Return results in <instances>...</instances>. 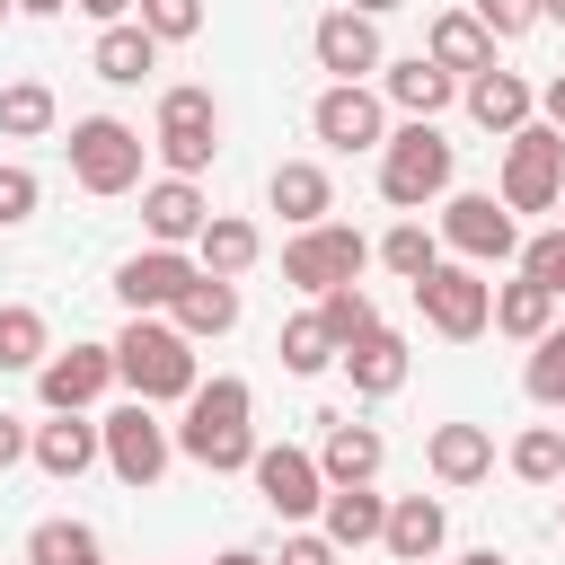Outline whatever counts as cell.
<instances>
[{
    "mask_svg": "<svg viewBox=\"0 0 565 565\" xmlns=\"http://www.w3.org/2000/svg\"><path fill=\"white\" fill-rule=\"evenodd\" d=\"M380 256H388V274H406V282H424V274L441 265V247H433V238H424L415 221H397V230L380 238Z\"/></svg>",
    "mask_w": 565,
    "mask_h": 565,
    "instance_id": "obj_38",
    "label": "cell"
},
{
    "mask_svg": "<svg viewBox=\"0 0 565 565\" xmlns=\"http://www.w3.org/2000/svg\"><path fill=\"white\" fill-rule=\"evenodd\" d=\"M238 327V282H221V274H203L185 300H177V335L194 344V335H230Z\"/></svg>",
    "mask_w": 565,
    "mask_h": 565,
    "instance_id": "obj_26",
    "label": "cell"
},
{
    "mask_svg": "<svg viewBox=\"0 0 565 565\" xmlns=\"http://www.w3.org/2000/svg\"><path fill=\"white\" fill-rule=\"evenodd\" d=\"M88 459H106V424H79V415L35 424V468H44V477H79Z\"/></svg>",
    "mask_w": 565,
    "mask_h": 565,
    "instance_id": "obj_20",
    "label": "cell"
},
{
    "mask_svg": "<svg viewBox=\"0 0 565 565\" xmlns=\"http://www.w3.org/2000/svg\"><path fill=\"white\" fill-rule=\"evenodd\" d=\"M539 106H547V124H556V132H565V71H556V79H547V88H539Z\"/></svg>",
    "mask_w": 565,
    "mask_h": 565,
    "instance_id": "obj_45",
    "label": "cell"
},
{
    "mask_svg": "<svg viewBox=\"0 0 565 565\" xmlns=\"http://www.w3.org/2000/svg\"><path fill=\"white\" fill-rule=\"evenodd\" d=\"M194 247H203V274H221V282H230V274H247V265H256V230H247V221H230V212H212V221H203V238H194Z\"/></svg>",
    "mask_w": 565,
    "mask_h": 565,
    "instance_id": "obj_31",
    "label": "cell"
},
{
    "mask_svg": "<svg viewBox=\"0 0 565 565\" xmlns=\"http://www.w3.org/2000/svg\"><path fill=\"white\" fill-rule=\"evenodd\" d=\"M221 565H265V556H256V547H230V556H221Z\"/></svg>",
    "mask_w": 565,
    "mask_h": 565,
    "instance_id": "obj_50",
    "label": "cell"
},
{
    "mask_svg": "<svg viewBox=\"0 0 565 565\" xmlns=\"http://www.w3.org/2000/svg\"><path fill=\"white\" fill-rule=\"evenodd\" d=\"M327 362H344V353H335V335H327V318H318V309H309V318H291V327H282V371L318 380Z\"/></svg>",
    "mask_w": 565,
    "mask_h": 565,
    "instance_id": "obj_33",
    "label": "cell"
},
{
    "mask_svg": "<svg viewBox=\"0 0 565 565\" xmlns=\"http://www.w3.org/2000/svg\"><path fill=\"white\" fill-rule=\"evenodd\" d=\"M362 230H344V221H318V230H300L291 247H282V282H300V291H335V282H353L362 274Z\"/></svg>",
    "mask_w": 565,
    "mask_h": 565,
    "instance_id": "obj_7",
    "label": "cell"
},
{
    "mask_svg": "<svg viewBox=\"0 0 565 565\" xmlns=\"http://www.w3.org/2000/svg\"><path fill=\"white\" fill-rule=\"evenodd\" d=\"M468 115L512 141V132L530 124V79H521V71H477V79H468Z\"/></svg>",
    "mask_w": 565,
    "mask_h": 565,
    "instance_id": "obj_19",
    "label": "cell"
},
{
    "mask_svg": "<svg viewBox=\"0 0 565 565\" xmlns=\"http://www.w3.org/2000/svg\"><path fill=\"white\" fill-rule=\"evenodd\" d=\"M521 388H530L539 406H565V327H547V335L530 344V371H521Z\"/></svg>",
    "mask_w": 565,
    "mask_h": 565,
    "instance_id": "obj_37",
    "label": "cell"
},
{
    "mask_svg": "<svg viewBox=\"0 0 565 565\" xmlns=\"http://www.w3.org/2000/svg\"><path fill=\"white\" fill-rule=\"evenodd\" d=\"M177 450L194 459V468H212V477H230V468H256V433H247V380H212V388H194L185 397V424H177Z\"/></svg>",
    "mask_w": 565,
    "mask_h": 565,
    "instance_id": "obj_1",
    "label": "cell"
},
{
    "mask_svg": "<svg viewBox=\"0 0 565 565\" xmlns=\"http://www.w3.org/2000/svg\"><path fill=\"white\" fill-rule=\"evenodd\" d=\"M256 494H265V512H282V521H300V512H318L327 503V468L309 459V450H291V441H274V450H256Z\"/></svg>",
    "mask_w": 565,
    "mask_h": 565,
    "instance_id": "obj_9",
    "label": "cell"
},
{
    "mask_svg": "<svg viewBox=\"0 0 565 565\" xmlns=\"http://www.w3.org/2000/svg\"><path fill=\"white\" fill-rule=\"evenodd\" d=\"M88 565H97V556H88Z\"/></svg>",
    "mask_w": 565,
    "mask_h": 565,
    "instance_id": "obj_53",
    "label": "cell"
},
{
    "mask_svg": "<svg viewBox=\"0 0 565 565\" xmlns=\"http://www.w3.org/2000/svg\"><path fill=\"white\" fill-rule=\"evenodd\" d=\"M88 18H106V26H124V9H141V0H79Z\"/></svg>",
    "mask_w": 565,
    "mask_h": 565,
    "instance_id": "obj_46",
    "label": "cell"
},
{
    "mask_svg": "<svg viewBox=\"0 0 565 565\" xmlns=\"http://www.w3.org/2000/svg\"><path fill=\"white\" fill-rule=\"evenodd\" d=\"M0 132H18V141L53 132V88H44V79H18V88H0Z\"/></svg>",
    "mask_w": 565,
    "mask_h": 565,
    "instance_id": "obj_36",
    "label": "cell"
},
{
    "mask_svg": "<svg viewBox=\"0 0 565 565\" xmlns=\"http://www.w3.org/2000/svg\"><path fill=\"white\" fill-rule=\"evenodd\" d=\"M141 221H150V238H159V247H185V238H203L212 203L194 194V177H159V185L141 194Z\"/></svg>",
    "mask_w": 565,
    "mask_h": 565,
    "instance_id": "obj_16",
    "label": "cell"
},
{
    "mask_svg": "<svg viewBox=\"0 0 565 565\" xmlns=\"http://www.w3.org/2000/svg\"><path fill=\"white\" fill-rule=\"evenodd\" d=\"M106 380H115V344H71V353H53V362L35 371V388H44L53 415H79Z\"/></svg>",
    "mask_w": 565,
    "mask_h": 565,
    "instance_id": "obj_14",
    "label": "cell"
},
{
    "mask_svg": "<svg viewBox=\"0 0 565 565\" xmlns=\"http://www.w3.org/2000/svg\"><path fill=\"white\" fill-rule=\"evenodd\" d=\"M26 212H35V177H26V168H0V230L26 221Z\"/></svg>",
    "mask_w": 565,
    "mask_h": 565,
    "instance_id": "obj_42",
    "label": "cell"
},
{
    "mask_svg": "<svg viewBox=\"0 0 565 565\" xmlns=\"http://www.w3.org/2000/svg\"><path fill=\"white\" fill-rule=\"evenodd\" d=\"M115 380H124L141 406L194 397V388H203V380H194V344H185L177 327H159V318H132V327L115 335Z\"/></svg>",
    "mask_w": 565,
    "mask_h": 565,
    "instance_id": "obj_2",
    "label": "cell"
},
{
    "mask_svg": "<svg viewBox=\"0 0 565 565\" xmlns=\"http://www.w3.org/2000/svg\"><path fill=\"white\" fill-rule=\"evenodd\" d=\"M547 318H556V291H547V282H530V274H521V282H503V291H494V327H503V335L539 344V335H547Z\"/></svg>",
    "mask_w": 565,
    "mask_h": 565,
    "instance_id": "obj_28",
    "label": "cell"
},
{
    "mask_svg": "<svg viewBox=\"0 0 565 565\" xmlns=\"http://www.w3.org/2000/svg\"><path fill=\"white\" fill-rule=\"evenodd\" d=\"M380 433L371 424H344V415H327V450H318V468H327V486H371L380 477Z\"/></svg>",
    "mask_w": 565,
    "mask_h": 565,
    "instance_id": "obj_17",
    "label": "cell"
},
{
    "mask_svg": "<svg viewBox=\"0 0 565 565\" xmlns=\"http://www.w3.org/2000/svg\"><path fill=\"white\" fill-rule=\"evenodd\" d=\"M26 450H35V433H26V424H18V415H0V468H18V459H26Z\"/></svg>",
    "mask_w": 565,
    "mask_h": 565,
    "instance_id": "obj_44",
    "label": "cell"
},
{
    "mask_svg": "<svg viewBox=\"0 0 565 565\" xmlns=\"http://www.w3.org/2000/svg\"><path fill=\"white\" fill-rule=\"evenodd\" d=\"M380 539H388L397 565H424V556L450 539V512H441L433 494H406V503H388V530H380Z\"/></svg>",
    "mask_w": 565,
    "mask_h": 565,
    "instance_id": "obj_18",
    "label": "cell"
},
{
    "mask_svg": "<svg viewBox=\"0 0 565 565\" xmlns=\"http://www.w3.org/2000/svg\"><path fill=\"white\" fill-rule=\"evenodd\" d=\"M539 18H556V26H565V0H539Z\"/></svg>",
    "mask_w": 565,
    "mask_h": 565,
    "instance_id": "obj_51",
    "label": "cell"
},
{
    "mask_svg": "<svg viewBox=\"0 0 565 565\" xmlns=\"http://www.w3.org/2000/svg\"><path fill=\"white\" fill-rule=\"evenodd\" d=\"M9 9H18V0H0V18H9Z\"/></svg>",
    "mask_w": 565,
    "mask_h": 565,
    "instance_id": "obj_52",
    "label": "cell"
},
{
    "mask_svg": "<svg viewBox=\"0 0 565 565\" xmlns=\"http://www.w3.org/2000/svg\"><path fill=\"white\" fill-rule=\"evenodd\" d=\"M318 318H327V335H335V353H353L362 335H380V309H371V291H353V282H335V291H318Z\"/></svg>",
    "mask_w": 565,
    "mask_h": 565,
    "instance_id": "obj_32",
    "label": "cell"
},
{
    "mask_svg": "<svg viewBox=\"0 0 565 565\" xmlns=\"http://www.w3.org/2000/svg\"><path fill=\"white\" fill-rule=\"evenodd\" d=\"M441 238H450L459 256H477V265H503V256L521 247V230H512V212H503L494 194H450V212H441Z\"/></svg>",
    "mask_w": 565,
    "mask_h": 565,
    "instance_id": "obj_12",
    "label": "cell"
},
{
    "mask_svg": "<svg viewBox=\"0 0 565 565\" xmlns=\"http://www.w3.org/2000/svg\"><path fill=\"white\" fill-rule=\"evenodd\" d=\"M318 512H327V539H335V547H371V539L388 530V503H380L371 486H327Z\"/></svg>",
    "mask_w": 565,
    "mask_h": 565,
    "instance_id": "obj_22",
    "label": "cell"
},
{
    "mask_svg": "<svg viewBox=\"0 0 565 565\" xmlns=\"http://www.w3.org/2000/svg\"><path fill=\"white\" fill-rule=\"evenodd\" d=\"M318 62L353 88L362 71H380V26H371L362 9H327V18H318Z\"/></svg>",
    "mask_w": 565,
    "mask_h": 565,
    "instance_id": "obj_15",
    "label": "cell"
},
{
    "mask_svg": "<svg viewBox=\"0 0 565 565\" xmlns=\"http://www.w3.org/2000/svg\"><path fill=\"white\" fill-rule=\"evenodd\" d=\"M18 9H26V18H53V9H71V0H18Z\"/></svg>",
    "mask_w": 565,
    "mask_h": 565,
    "instance_id": "obj_47",
    "label": "cell"
},
{
    "mask_svg": "<svg viewBox=\"0 0 565 565\" xmlns=\"http://www.w3.org/2000/svg\"><path fill=\"white\" fill-rule=\"evenodd\" d=\"M450 185V141L433 132V124H406V132H388V150H380V194L388 203H433Z\"/></svg>",
    "mask_w": 565,
    "mask_h": 565,
    "instance_id": "obj_5",
    "label": "cell"
},
{
    "mask_svg": "<svg viewBox=\"0 0 565 565\" xmlns=\"http://www.w3.org/2000/svg\"><path fill=\"white\" fill-rule=\"evenodd\" d=\"M344 371H353V388L362 397H388V388H406V335H362L353 353H344Z\"/></svg>",
    "mask_w": 565,
    "mask_h": 565,
    "instance_id": "obj_27",
    "label": "cell"
},
{
    "mask_svg": "<svg viewBox=\"0 0 565 565\" xmlns=\"http://www.w3.org/2000/svg\"><path fill=\"white\" fill-rule=\"evenodd\" d=\"M556 203H565V194H556Z\"/></svg>",
    "mask_w": 565,
    "mask_h": 565,
    "instance_id": "obj_54",
    "label": "cell"
},
{
    "mask_svg": "<svg viewBox=\"0 0 565 565\" xmlns=\"http://www.w3.org/2000/svg\"><path fill=\"white\" fill-rule=\"evenodd\" d=\"M282 565H335V539H282Z\"/></svg>",
    "mask_w": 565,
    "mask_h": 565,
    "instance_id": "obj_43",
    "label": "cell"
},
{
    "mask_svg": "<svg viewBox=\"0 0 565 565\" xmlns=\"http://www.w3.org/2000/svg\"><path fill=\"white\" fill-rule=\"evenodd\" d=\"M194 282H203V265H185L177 247L124 256V274H115V291H124V309H132V318H150V309H177V300H185Z\"/></svg>",
    "mask_w": 565,
    "mask_h": 565,
    "instance_id": "obj_13",
    "label": "cell"
},
{
    "mask_svg": "<svg viewBox=\"0 0 565 565\" xmlns=\"http://www.w3.org/2000/svg\"><path fill=\"white\" fill-rule=\"evenodd\" d=\"M477 26L486 35H521V26H539V0H477Z\"/></svg>",
    "mask_w": 565,
    "mask_h": 565,
    "instance_id": "obj_41",
    "label": "cell"
},
{
    "mask_svg": "<svg viewBox=\"0 0 565 565\" xmlns=\"http://www.w3.org/2000/svg\"><path fill=\"white\" fill-rule=\"evenodd\" d=\"M512 477L556 486V477H565V433H556V424H530V433L512 441Z\"/></svg>",
    "mask_w": 565,
    "mask_h": 565,
    "instance_id": "obj_35",
    "label": "cell"
},
{
    "mask_svg": "<svg viewBox=\"0 0 565 565\" xmlns=\"http://www.w3.org/2000/svg\"><path fill=\"white\" fill-rule=\"evenodd\" d=\"M44 362H53V344H44V309L9 300V309H0V371H44Z\"/></svg>",
    "mask_w": 565,
    "mask_h": 565,
    "instance_id": "obj_30",
    "label": "cell"
},
{
    "mask_svg": "<svg viewBox=\"0 0 565 565\" xmlns=\"http://www.w3.org/2000/svg\"><path fill=\"white\" fill-rule=\"evenodd\" d=\"M309 124H318L327 150H388V115H380V97H371L362 79H353V88L335 79V88L309 106Z\"/></svg>",
    "mask_w": 565,
    "mask_h": 565,
    "instance_id": "obj_10",
    "label": "cell"
},
{
    "mask_svg": "<svg viewBox=\"0 0 565 565\" xmlns=\"http://www.w3.org/2000/svg\"><path fill=\"white\" fill-rule=\"evenodd\" d=\"M150 62H159V35H150V26H106V35H97V79L132 88Z\"/></svg>",
    "mask_w": 565,
    "mask_h": 565,
    "instance_id": "obj_29",
    "label": "cell"
},
{
    "mask_svg": "<svg viewBox=\"0 0 565 565\" xmlns=\"http://www.w3.org/2000/svg\"><path fill=\"white\" fill-rule=\"evenodd\" d=\"M265 194H274V212H282V221H300V230H318V221H327V203H335V194H327V168H309V159H282Z\"/></svg>",
    "mask_w": 565,
    "mask_h": 565,
    "instance_id": "obj_24",
    "label": "cell"
},
{
    "mask_svg": "<svg viewBox=\"0 0 565 565\" xmlns=\"http://www.w3.org/2000/svg\"><path fill=\"white\" fill-rule=\"evenodd\" d=\"M521 274H530V282H547V291H565V230L521 238Z\"/></svg>",
    "mask_w": 565,
    "mask_h": 565,
    "instance_id": "obj_39",
    "label": "cell"
},
{
    "mask_svg": "<svg viewBox=\"0 0 565 565\" xmlns=\"http://www.w3.org/2000/svg\"><path fill=\"white\" fill-rule=\"evenodd\" d=\"M450 88H459V79H450L433 53H415V62H388V97H397L415 124H433V115L450 106Z\"/></svg>",
    "mask_w": 565,
    "mask_h": 565,
    "instance_id": "obj_23",
    "label": "cell"
},
{
    "mask_svg": "<svg viewBox=\"0 0 565 565\" xmlns=\"http://www.w3.org/2000/svg\"><path fill=\"white\" fill-rule=\"evenodd\" d=\"M106 468H115L124 486H159V468H168V433H159V415H150L141 397L106 415Z\"/></svg>",
    "mask_w": 565,
    "mask_h": 565,
    "instance_id": "obj_11",
    "label": "cell"
},
{
    "mask_svg": "<svg viewBox=\"0 0 565 565\" xmlns=\"http://www.w3.org/2000/svg\"><path fill=\"white\" fill-rule=\"evenodd\" d=\"M415 309H424L450 344H468V335H486V318H494V282H477L468 265H433V274L415 282Z\"/></svg>",
    "mask_w": 565,
    "mask_h": 565,
    "instance_id": "obj_8",
    "label": "cell"
},
{
    "mask_svg": "<svg viewBox=\"0 0 565 565\" xmlns=\"http://www.w3.org/2000/svg\"><path fill=\"white\" fill-rule=\"evenodd\" d=\"M212 150H221V106H212V88H168V97H159V159H168L177 177H194V168H212Z\"/></svg>",
    "mask_w": 565,
    "mask_h": 565,
    "instance_id": "obj_6",
    "label": "cell"
},
{
    "mask_svg": "<svg viewBox=\"0 0 565 565\" xmlns=\"http://www.w3.org/2000/svg\"><path fill=\"white\" fill-rule=\"evenodd\" d=\"M71 177H79L88 194H124V185H141V132L115 124V115L71 124Z\"/></svg>",
    "mask_w": 565,
    "mask_h": 565,
    "instance_id": "obj_4",
    "label": "cell"
},
{
    "mask_svg": "<svg viewBox=\"0 0 565 565\" xmlns=\"http://www.w3.org/2000/svg\"><path fill=\"white\" fill-rule=\"evenodd\" d=\"M141 26H150L159 44H185V35L203 26V0H141Z\"/></svg>",
    "mask_w": 565,
    "mask_h": 565,
    "instance_id": "obj_40",
    "label": "cell"
},
{
    "mask_svg": "<svg viewBox=\"0 0 565 565\" xmlns=\"http://www.w3.org/2000/svg\"><path fill=\"white\" fill-rule=\"evenodd\" d=\"M486 468H494L486 424H441V433H433V477H441V486H477Z\"/></svg>",
    "mask_w": 565,
    "mask_h": 565,
    "instance_id": "obj_25",
    "label": "cell"
},
{
    "mask_svg": "<svg viewBox=\"0 0 565 565\" xmlns=\"http://www.w3.org/2000/svg\"><path fill=\"white\" fill-rule=\"evenodd\" d=\"M556 194H565V132L521 124L503 141V212H556Z\"/></svg>",
    "mask_w": 565,
    "mask_h": 565,
    "instance_id": "obj_3",
    "label": "cell"
},
{
    "mask_svg": "<svg viewBox=\"0 0 565 565\" xmlns=\"http://www.w3.org/2000/svg\"><path fill=\"white\" fill-rule=\"evenodd\" d=\"M433 62H441L450 79H459V71H468V79H477V71H494V35L477 26V9H450V18H433Z\"/></svg>",
    "mask_w": 565,
    "mask_h": 565,
    "instance_id": "obj_21",
    "label": "cell"
},
{
    "mask_svg": "<svg viewBox=\"0 0 565 565\" xmlns=\"http://www.w3.org/2000/svg\"><path fill=\"white\" fill-rule=\"evenodd\" d=\"M459 565H503V556H494V547H468V556H459Z\"/></svg>",
    "mask_w": 565,
    "mask_h": 565,
    "instance_id": "obj_48",
    "label": "cell"
},
{
    "mask_svg": "<svg viewBox=\"0 0 565 565\" xmlns=\"http://www.w3.org/2000/svg\"><path fill=\"white\" fill-rule=\"evenodd\" d=\"M97 556V530H79V521H35L26 530V565H88Z\"/></svg>",
    "mask_w": 565,
    "mask_h": 565,
    "instance_id": "obj_34",
    "label": "cell"
},
{
    "mask_svg": "<svg viewBox=\"0 0 565 565\" xmlns=\"http://www.w3.org/2000/svg\"><path fill=\"white\" fill-rule=\"evenodd\" d=\"M353 9H362V18H380V9H406V0H353Z\"/></svg>",
    "mask_w": 565,
    "mask_h": 565,
    "instance_id": "obj_49",
    "label": "cell"
}]
</instances>
